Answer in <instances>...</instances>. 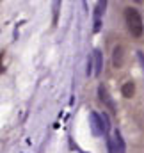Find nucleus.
Instances as JSON below:
<instances>
[{
    "instance_id": "obj_1",
    "label": "nucleus",
    "mask_w": 144,
    "mask_h": 153,
    "mask_svg": "<svg viewBox=\"0 0 144 153\" xmlns=\"http://www.w3.org/2000/svg\"><path fill=\"white\" fill-rule=\"evenodd\" d=\"M125 23L130 32V36L135 39H141L144 34V22L141 13L135 7H126L125 9Z\"/></svg>"
},
{
    "instance_id": "obj_2",
    "label": "nucleus",
    "mask_w": 144,
    "mask_h": 153,
    "mask_svg": "<svg viewBox=\"0 0 144 153\" xmlns=\"http://www.w3.org/2000/svg\"><path fill=\"white\" fill-rule=\"evenodd\" d=\"M89 121H91V130H93V134H94V135H102V134L107 130L103 117L98 114V112H94V111H93V112L89 114Z\"/></svg>"
},
{
    "instance_id": "obj_3",
    "label": "nucleus",
    "mask_w": 144,
    "mask_h": 153,
    "mask_svg": "<svg viewBox=\"0 0 144 153\" xmlns=\"http://www.w3.org/2000/svg\"><path fill=\"white\" fill-rule=\"evenodd\" d=\"M125 64V46L123 45H116L112 50V66L114 68H123Z\"/></svg>"
},
{
    "instance_id": "obj_4",
    "label": "nucleus",
    "mask_w": 144,
    "mask_h": 153,
    "mask_svg": "<svg viewBox=\"0 0 144 153\" xmlns=\"http://www.w3.org/2000/svg\"><path fill=\"white\" fill-rule=\"evenodd\" d=\"M114 143H116V153L126 152V146H125V141H123V135L119 130H114Z\"/></svg>"
},
{
    "instance_id": "obj_5",
    "label": "nucleus",
    "mask_w": 144,
    "mask_h": 153,
    "mask_svg": "<svg viewBox=\"0 0 144 153\" xmlns=\"http://www.w3.org/2000/svg\"><path fill=\"white\" fill-rule=\"evenodd\" d=\"M98 96H100V100L107 105L110 111H114V103H112V100H110V96H108L107 89H105L103 85H100V87H98Z\"/></svg>"
},
{
    "instance_id": "obj_6",
    "label": "nucleus",
    "mask_w": 144,
    "mask_h": 153,
    "mask_svg": "<svg viewBox=\"0 0 144 153\" xmlns=\"http://www.w3.org/2000/svg\"><path fill=\"white\" fill-rule=\"evenodd\" d=\"M121 94L125 98H134V94H135V84L134 82H125L121 85Z\"/></svg>"
},
{
    "instance_id": "obj_7",
    "label": "nucleus",
    "mask_w": 144,
    "mask_h": 153,
    "mask_svg": "<svg viewBox=\"0 0 144 153\" xmlns=\"http://www.w3.org/2000/svg\"><path fill=\"white\" fill-rule=\"evenodd\" d=\"M105 7H107L105 2H98V4H96V25H94V30L100 29V16H102V13H103Z\"/></svg>"
},
{
    "instance_id": "obj_8",
    "label": "nucleus",
    "mask_w": 144,
    "mask_h": 153,
    "mask_svg": "<svg viewBox=\"0 0 144 153\" xmlns=\"http://www.w3.org/2000/svg\"><path fill=\"white\" fill-rule=\"evenodd\" d=\"M94 62H96L94 75H100L102 73V66H103V62H102V52L100 50H94Z\"/></svg>"
},
{
    "instance_id": "obj_9",
    "label": "nucleus",
    "mask_w": 144,
    "mask_h": 153,
    "mask_svg": "<svg viewBox=\"0 0 144 153\" xmlns=\"http://www.w3.org/2000/svg\"><path fill=\"white\" fill-rule=\"evenodd\" d=\"M139 61H141V64H143V70H144V53H143V52H139Z\"/></svg>"
}]
</instances>
